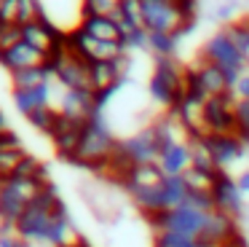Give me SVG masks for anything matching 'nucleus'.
I'll use <instances>...</instances> for the list:
<instances>
[{
  "label": "nucleus",
  "instance_id": "obj_1",
  "mask_svg": "<svg viewBox=\"0 0 249 247\" xmlns=\"http://www.w3.org/2000/svg\"><path fill=\"white\" fill-rule=\"evenodd\" d=\"M118 140L121 137H115L107 116H105V113H97V116L89 118L86 126H83L81 145H78V153L70 164L86 166V169H91V172H107L110 159L115 156V148H118Z\"/></svg>",
  "mask_w": 249,
  "mask_h": 247
},
{
  "label": "nucleus",
  "instance_id": "obj_2",
  "mask_svg": "<svg viewBox=\"0 0 249 247\" xmlns=\"http://www.w3.org/2000/svg\"><path fill=\"white\" fill-rule=\"evenodd\" d=\"M201 59L209 62V64H214L217 70H222V75L228 78L231 89L241 81L244 73H249V59L236 48V43L231 41V35L225 32V27H220L214 35L206 38L204 48H201Z\"/></svg>",
  "mask_w": 249,
  "mask_h": 247
},
{
  "label": "nucleus",
  "instance_id": "obj_3",
  "mask_svg": "<svg viewBox=\"0 0 249 247\" xmlns=\"http://www.w3.org/2000/svg\"><path fill=\"white\" fill-rule=\"evenodd\" d=\"M185 91V64H179L177 57H156L153 75L147 81V94L156 105L172 110L174 102Z\"/></svg>",
  "mask_w": 249,
  "mask_h": 247
},
{
  "label": "nucleus",
  "instance_id": "obj_4",
  "mask_svg": "<svg viewBox=\"0 0 249 247\" xmlns=\"http://www.w3.org/2000/svg\"><path fill=\"white\" fill-rule=\"evenodd\" d=\"M49 183V177L46 180L43 177H11V180L0 183V215H3V220L14 226Z\"/></svg>",
  "mask_w": 249,
  "mask_h": 247
},
{
  "label": "nucleus",
  "instance_id": "obj_5",
  "mask_svg": "<svg viewBox=\"0 0 249 247\" xmlns=\"http://www.w3.org/2000/svg\"><path fill=\"white\" fill-rule=\"evenodd\" d=\"M206 220H209V212L204 209H196L190 204H182V207L172 209V212H161L156 218H150V226L156 234L166 231V234H179V236H190V239H198L206 228Z\"/></svg>",
  "mask_w": 249,
  "mask_h": 247
},
{
  "label": "nucleus",
  "instance_id": "obj_6",
  "mask_svg": "<svg viewBox=\"0 0 249 247\" xmlns=\"http://www.w3.org/2000/svg\"><path fill=\"white\" fill-rule=\"evenodd\" d=\"M67 48L72 54H78L81 59H86L89 64H97V62H115L118 57L129 54V48L124 43H105V41H97V38L86 35L83 30L72 27L67 32Z\"/></svg>",
  "mask_w": 249,
  "mask_h": 247
},
{
  "label": "nucleus",
  "instance_id": "obj_7",
  "mask_svg": "<svg viewBox=\"0 0 249 247\" xmlns=\"http://www.w3.org/2000/svg\"><path fill=\"white\" fill-rule=\"evenodd\" d=\"M204 126L206 134H236V97H233V91L206 100Z\"/></svg>",
  "mask_w": 249,
  "mask_h": 247
},
{
  "label": "nucleus",
  "instance_id": "obj_8",
  "mask_svg": "<svg viewBox=\"0 0 249 247\" xmlns=\"http://www.w3.org/2000/svg\"><path fill=\"white\" fill-rule=\"evenodd\" d=\"M212 202L214 209L231 215L233 220H241L247 212V202H244V191L238 188V180L231 177L228 172H220L214 177V185H212Z\"/></svg>",
  "mask_w": 249,
  "mask_h": 247
},
{
  "label": "nucleus",
  "instance_id": "obj_9",
  "mask_svg": "<svg viewBox=\"0 0 249 247\" xmlns=\"http://www.w3.org/2000/svg\"><path fill=\"white\" fill-rule=\"evenodd\" d=\"M204 105H206V100L182 91V97H179V100L174 102V107H172V110H166V113L179 124V126H182V132L188 134V137H206Z\"/></svg>",
  "mask_w": 249,
  "mask_h": 247
},
{
  "label": "nucleus",
  "instance_id": "obj_10",
  "mask_svg": "<svg viewBox=\"0 0 249 247\" xmlns=\"http://www.w3.org/2000/svg\"><path fill=\"white\" fill-rule=\"evenodd\" d=\"M56 110H59V116L70 118V121H78V124H86L89 118L102 113L97 105V94L91 89H70V91L62 89Z\"/></svg>",
  "mask_w": 249,
  "mask_h": 247
},
{
  "label": "nucleus",
  "instance_id": "obj_11",
  "mask_svg": "<svg viewBox=\"0 0 249 247\" xmlns=\"http://www.w3.org/2000/svg\"><path fill=\"white\" fill-rule=\"evenodd\" d=\"M206 143H209L212 159H214V166L220 172H228L249 153V145L238 134H206Z\"/></svg>",
  "mask_w": 249,
  "mask_h": 247
},
{
  "label": "nucleus",
  "instance_id": "obj_12",
  "mask_svg": "<svg viewBox=\"0 0 249 247\" xmlns=\"http://www.w3.org/2000/svg\"><path fill=\"white\" fill-rule=\"evenodd\" d=\"M46 54L33 48L30 43L19 41L17 46L6 48V51H0V67L6 70L8 75L14 73H22V70H33V67H46Z\"/></svg>",
  "mask_w": 249,
  "mask_h": 247
},
{
  "label": "nucleus",
  "instance_id": "obj_13",
  "mask_svg": "<svg viewBox=\"0 0 249 247\" xmlns=\"http://www.w3.org/2000/svg\"><path fill=\"white\" fill-rule=\"evenodd\" d=\"M54 86H56V81H51V83H46V86H38V89H14L11 91V102L24 118H30V116H35L38 110L56 107Z\"/></svg>",
  "mask_w": 249,
  "mask_h": 247
},
{
  "label": "nucleus",
  "instance_id": "obj_14",
  "mask_svg": "<svg viewBox=\"0 0 249 247\" xmlns=\"http://www.w3.org/2000/svg\"><path fill=\"white\" fill-rule=\"evenodd\" d=\"M158 166H161V172L166 177H182L193 166L190 143L188 140H179V143H172L169 148H163L161 156H158Z\"/></svg>",
  "mask_w": 249,
  "mask_h": 247
},
{
  "label": "nucleus",
  "instance_id": "obj_15",
  "mask_svg": "<svg viewBox=\"0 0 249 247\" xmlns=\"http://www.w3.org/2000/svg\"><path fill=\"white\" fill-rule=\"evenodd\" d=\"M78 30H83L86 35L97 38L105 43H124V27L113 16H81L78 19Z\"/></svg>",
  "mask_w": 249,
  "mask_h": 247
},
{
  "label": "nucleus",
  "instance_id": "obj_16",
  "mask_svg": "<svg viewBox=\"0 0 249 247\" xmlns=\"http://www.w3.org/2000/svg\"><path fill=\"white\" fill-rule=\"evenodd\" d=\"M190 196V188L185 183V177H163V209L172 212V209L182 207Z\"/></svg>",
  "mask_w": 249,
  "mask_h": 247
},
{
  "label": "nucleus",
  "instance_id": "obj_17",
  "mask_svg": "<svg viewBox=\"0 0 249 247\" xmlns=\"http://www.w3.org/2000/svg\"><path fill=\"white\" fill-rule=\"evenodd\" d=\"M179 35H172V32H147V51L153 57H174L179 48Z\"/></svg>",
  "mask_w": 249,
  "mask_h": 247
},
{
  "label": "nucleus",
  "instance_id": "obj_18",
  "mask_svg": "<svg viewBox=\"0 0 249 247\" xmlns=\"http://www.w3.org/2000/svg\"><path fill=\"white\" fill-rule=\"evenodd\" d=\"M51 73L46 67H33V70H22V73L11 75V89H38V86L51 83Z\"/></svg>",
  "mask_w": 249,
  "mask_h": 247
},
{
  "label": "nucleus",
  "instance_id": "obj_19",
  "mask_svg": "<svg viewBox=\"0 0 249 247\" xmlns=\"http://www.w3.org/2000/svg\"><path fill=\"white\" fill-rule=\"evenodd\" d=\"M24 159H27V150L22 145L19 148H0V183L11 180Z\"/></svg>",
  "mask_w": 249,
  "mask_h": 247
},
{
  "label": "nucleus",
  "instance_id": "obj_20",
  "mask_svg": "<svg viewBox=\"0 0 249 247\" xmlns=\"http://www.w3.org/2000/svg\"><path fill=\"white\" fill-rule=\"evenodd\" d=\"M115 19L124 27V35L129 30L142 27V0H121V8H118V16H115Z\"/></svg>",
  "mask_w": 249,
  "mask_h": 247
},
{
  "label": "nucleus",
  "instance_id": "obj_21",
  "mask_svg": "<svg viewBox=\"0 0 249 247\" xmlns=\"http://www.w3.org/2000/svg\"><path fill=\"white\" fill-rule=\"evenodd\" d=\"M121 0H81V16H118Z\"/></svg>",
  "mask_w": 249,
  "mask_h": 247
},
{
  "label": "nucleus",
  "instance_id": "obj_22",
  "mask_svg": "<svg viewBox=\"0 0 249 247\" xmlns=\"http://www.w3.org/2000/svg\"><path fill=\"white\" fill-rule=\"evenodd\" d=\"M27 121H30V126H35L38 132H43V134L51 137L56 121H59V110H56V107H46V110H38L35 116H30Z\"/></svg>",
  "mask_w": 249,
  "mask_h": 247
},
{
  "label": "nucleus",
  "instance_id": "obj_23",
  "mask_svg": "<svg viewBox=\"0 0 249 247\" xmlns=\"http://www.w3.org/2000/svg\"><path fill=\"white\" fill-rule=\"evenodd\" d=\"M153 247H206V245L198 242V239H190V236H179V234H166V231H161V234L153 236Z\"/></svg>",
  "mask_w": 249,
  "mask_h": 247
},
{
  "label": "nucleus",
  "instance_id": "obj_24",
  "mask_svg": "<svg viewBox=\"0 0 249 247\" xmlns=\"http://www.w3.org/2000/svg\"><path fill=\"white\" fill-rule=\"evenodd\" d=\"M236 134L249 145V100H236Z\"/></svg>",
  "mask_w": 249,
  "mask_h": 247
},
{
  "label": "nucleus",
  "instance_id": "obj_25",
  "mask_svg": "<svg viewBox=\"0 0 249 247\" xmlns=\"http://www.w3.org/2000/svg\"><path fill=\"white\" fill-rule=\"evenodd\" d=\"M124 46L131 51H147V30L145 27H137V30H129L124 35Z\"/></svg>",
  "mask_w": 249,
  "mask_h": 247
},
{
  "label": "nucleus",
  "instance_id": "obj_26",
  "mask_svg": "<svg viewBox=\"0 0 249 247\" xmlns=\"http://www.w3.org/2000/svg\"><path fill=\"white\" fill-rule=\"evenodd\" d=\"M0 21L3 24H19V0H3V5H0Z\"/></svg>",
  "mask_w": 249,
  "mask_h": 247
},
{
  "label": "nucleus",
  "instance_id": "obj_27",
  "mask_svg": "<svg viewBox=\"0 0 249 247\" xmlns=\"http://www.w3.org/2000/svg\"><path fill=\"white\" fill-rule=\"evenodd\" d=\"M233 97L236 100H249V73H244L241 81L233 86Z\"/></svg>",
  "mask_w": 249,
  "mask_h": 247
},
{
  "label": "nucleus",
  "instance_id": "obj_28",
  "mask_svg": "<svg viewBox=\"0 0 249 247\" xmlns=\"http://www.w3.org/2000/svg\"><path fill=\"white\" fill-rule=\"evenodd\" d=\"M236 180H238V188H241L244 193H249V169H244L241 175L236 177Z\"/></svg>",
  "mask_w": 249,
  "mask_h": 247
},
{
  "label": "nucleus",
  "instance_id": "obj_29",
  "mask_svg": "<svg viewBox=\"0 0 249 247\" xmlns=\"http://www.w3.org/2000/svg\"><path fill=\"white\" fill-rule=\"evenodd\" d=\"M0 5H3V0H0Z\"/></svg>",
  "mask_w": 249,
  "mask_h": 247
}]
</instances>
